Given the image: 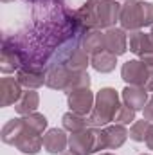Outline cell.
<instances>
[{
    "instance_id": "cell-23",
    "label": "cell",
    "mask_w": 153,
    "mask_h": 155,
    "mask_svg": "<svg viewBox=\"0 0 153 155\" xmlns=\"http://www.w3.org/2000/svg\"><path fill=\"white\" fill-rule=\"evenodd\" d=\"M146 144H148L150 150H153V123L150 126V130H148V135H146Z\"/></svg>"
},
{
    "instance_id": "cell-16",
    "label": "cell",
    "mask_w": 153,
    "mask_h": 155,
    "mask_svg": "<svg viewBox=\"0 0 153 155\" xmlns=\"http://www.w3.org/2000/svg\"><path fill=\"white\" fill-rule=\"evenodd\" d=\"M38 105H40L38 92H36V90H27V92L22 94V97H20V101L15 105V108H16V112H18L20 116H29V114H34V112H36Z\"/></svg>"
},
{
    "instance_id": "cell-6",
    "label": "cell",
    "mask_w": 153,
    "mask_h": 155,
    "mask_svg": "<svg viewBox=\"0 0 153 155\" xmlns=\"http://www.w3.org/2000/svg\"><path fill=\"white\" fill-rule=\"evenodd\" d=\"M121 78L130 85V87H142L146 88L148 79H150V67L141 61V60H130L122 63Z\"/></svg>"
},
{
    "instance_id": "cell-10",
    "label": "cell",
    "mask_w": 153,
    "mask_h": 155,
    "mask_svg": "<svg viewBox=\"0 0 153 155\" xmlns=\"http://www.w3.org/2000/svg\"><path fill=\"white\" fill-rule=\"evenodd\" d=\"M45 76L47 71L45 69H38V67H29L24 65L16 71V79L22 87H27L29 90H34L41 85H45Z\"/></svg>"
},
{
    "instance_id": "cell-5",
    "label": "cell",
    "mask_w": 153,
    "mask_h": 155,
    "mask_svg": "<svg viewBox=\"0 0 153 155\" xmlns=\"http://www.w3.org/2000/svg\"><path fill=\"white\" fill-rule=\"evenodd\" d=\"M99 132L101 128L88 126L81 132H74L69 137V146L79 155H90L99 152Z\"/></svg>"
},
{
    "instance_id": "cell-26",
    "label": "cell",
    "mask_w": 153,
    "mask_h": 155,
    "mask_svg": "<svg viewBox=\"0 0 153 155\" xmlns=\"http://www.w3.org/2000/svg\"><path fill=\"white\" fill-rule=\"evenodd\" d=\"M101 155H114V153H101Z\"/></svg>"
},
{
    "instance_id": "cell-17",
    "label": "cell",
    "mask_w": 153,
    "mask_h": 155,
    "mask_svg": "<svg viewBox=\"0 0 153 155\" xmlns=\"http://www.w3.org/2000/svg\"><path fill=\"white\" fill-rule=\"evenodd\" d=\"M22 67V60L20 56L7 45H2V56H0V69L4 74L15 72Z\"/></svg>"
},
{
    "instance_id": "cell-28",
    "label": "cell",
    "mask_w": 153,
    "mask_h": 155,
    "mask_svg": "<svg viewBox=\"0 0 153 155\" xmlns=\"http://www.w3.org/2000/svg\"><path fill=\"white\" fill-rule=\"evenodd\" d=\"M2 2H9V0H2Z\"/></svg>"
},
{
    "instance_id": "cell-2",
    "label": "cell",
    "mask_w": 153,
    "mask_h": 155,
    "mask_svg": "<svg viewBox=\"0 0 153 155\" xmlns=\"http://www.w3.org/2000/svg\"><path fill=\"white\" fill-rule=\"evenodd\" d=\"M2 141L5 144L16 146L24 153H38L43 146V137L33 126H29L24 117L11 119L2 128Z\"/></svg>"
},
{
    "instance_id": "cell-11",
    "label": "cell",
    "mask_w": 153,
    "mask_h": 155,
    "mask_svg": "<svg viewBox=\"0 0 153 155\" xmlns=\"http://www.w3.org/2000/svg\"><path fill=\"white\" fill-rule=\"evenodd\" d=\"M22 85L16 78H2L0 79V107L16 105L22 97Z\"/></svg>"
},
{
    "instance_id": "cell-27",
    "label": "cell",
    "mask_w": 153,
    "mask_h": 155,
    "mask_svg": "<svg viewBox=\"0 0 153 155\" xmlns=\"http://www.w3.org/2000/svg\"><path fill=\"white\" fill-rule=\"evenodd\" d=\"M141 155H150V153H141Z\"/></svg>"
},
{
    "instance_id": "cell-21",
    "label": "cell",
    "mask_w": 153,
    "mask_h": 155,
    "mask_svg": "<svg viewBox=\"0 0 153 155\" xmlns=\"http://www.w3.org/2000/svg\"><path fill=\"white\" fill-rule=\"evenodd\" d=\"M117 124H130L135 121V110L126 107V105H121L117 114H115V119H114Z\"/></svg>"
},
{
    "instance_id": "cell-15",
    "label": "cell",
    "mask_w": 153,
    "mask_h": 155,
    "mask_svg": "<svg viewBox=\"0 0 153 155\" xmlns=\"http://www.w3.org/2000/svg\"><path fill=\"white\" fill-rule=\"evenodd\" d=\"M81 45H83V49H85L90 56L106 51V45H105V33H103L101 29H90V31H86V33L83 35V38H81Z\"/></svg>"
},
{
    "instance_id": "cell-24",
    "label": "cell",
    "mask_w": 153,
    "mask_h": 155,
    "mask_svg": "<svg viewBox=\"0 0 153 155\" xmlns=\"http://www.w3.org/2000/svg\"><path fill=\"white\" fill-rule=\"evenodd\" d=\"M60 155H79V153H76V152L70 150V152H63V153H60Z\"/></svg>"
},
{
    "instance_id": "cell-18",
    "label": "cell",
    "mask_w": 153,
    "mask_h": 155,
    "mask_svg": "<svg viewBox=\"0 0 153 155\" xmlns=\"http://www.w3.org/2000/svg\"><path fill=\"white\" fill-rule=\"evenodd\" d=\"M90 63L97 72H112L115 69V63H117V56L108 51H103V52L90 56Z\"/></svg>"
},
{
    "instance_id": "cell-20",
    "label": "cell",
    "mask_w": 153,
    "mask_h": 155,
    "mask_svg": "<svg viewBox=\"0 0 153 155\" xmlns=\"http://www.w3.org/2000/svg\"><path fill=\"white\" fill-rule=\"evenodd\" d=\"M151 123L148 119H142V121H135L130 128V139H133L135 143H142L146 141V135H148V130H150Z\"/></svg>"
},
{
    "instance_id": "cell-29",
    "label": "cell",
    "mask_w": 153,
    "mask_h": 155,
    "mask_svg": "<svg viewBox=\"0 0 153 155\" xmlns=\"http://www.w3.org/2000/svg\"><path fill=\"white\" fill-rule=\"evenodd\" d=\"M25 2H31V0H25Z\"/></svg>"
},
{
    "instance_id": "cell-3",
    "label": "cell",
    "mask_w": 153,
    "mask_h": 155,
    "mask_svg": "<svg viewBox=\"0 0 153 155\" xmlns=\"http://www.w3.org/2000/svg\"><path fill=\"white\" fill-rule=\"evenodd\" d=\"M119 22L124 31H141L153 25V4L141 0H126L121 5Z\"/></svg>"
},
{
    "instance_id": "cell-1",
    "label": "cell",
    "mask_w": 153,
    "mask_h": 155,
    "mask_svg": "<svg viewBox=\"0 0 153 155\" xmlns=\"http://www.w3.org/2000/svg\"><path fill=\"white\" fill-rule=\"evenodd\" d=\"M121 5L115 0H86L79 9H76V16L85 31L90 29H110L119 20Z\"/></svg>"
},
{
    "instance_id": "cell-13",
    "label": "cell",
    "mask_w": 153,
    "mask_h": 155,
    "mask_svg": "<svg viewBox=\"0 0 153 155\" xmlns=\"http://www.w3.org/2000/svg\"><path fill=\"white\" fill-rule=\"evenodd\" d=\"M67 144H69V137L61 128H50L43 135V148L49 153H63Z\"/></svg>"
},
{
    "instance_id": "cell-25",
    "label": "cell",
    "mask_w": 153,
    "mask_h": 155,
    "mask_svg": "<svg viewBox=\"0 0 153 155\" xmlns=\"http://www.w3.org/2000/svg\"><path fill=\"white\" fill-rule=\"evenodd\" d=\"M150 36H151V40H153V25H151V33H150Z\"/></svg>"
},
{
    "instance_id": "cell-9",
    "label": "cell",
    "mask_w": 153,
    "mask_h": 155,
    "mask_svg": "<svg viewBox=\"0 0 153 155\" xmlns=\"http://www.w3.org/2000/svg\"><path fill=\"white\" fill-rule=\"evenodd\" d=\"M128 135L130 134L124 128V124L115 123L114 126H105L99 132V150H115L122 146Z\"/></svg>"
},
{
    "instance_id": "cell-4",
    "label": "cell",
    "mask_w": 153,
    "mask_h": 155,
    "mask_svg": "<svg viewBox=\"0 0 153 155\" xmlns=\"http://www.w3.org/2000/svg\"><path fill=\"white\" fill-rule=\"evenodd\" d=\"M119 107H121L119 94L114 88H101L96 96L94 108L88 116V124L94 128H105L108 123L115 119Z\"/></svg>"
},
{
    "instance_id": "cell-12",
    "label": "cell",
    "mask_w": 153,
    "mask_h": 155,
    "mask_svg": "<svg viewBox=\"0 0 153 155\" xmlns=\"http://www.w3.org/2000/svg\"><path fill=\"white\" fill-rule=\"evenodd\" d=\"M105 45L106 51L115 56H121L128 51V38L122 27H110L105 31Z\"/></svg>"
},
{
    "instance_id": "cell-7",
    "label": "cell",
    "mask_w": 153,
    "mask_h": 155,
    "mask_svg": "<svg viewBox=\"0 0 153 155\" xmlns=\"http://www.w3.org/2000/svg\"><path fill=\"white\" fill-rule=\"evenodd\" d=\"M130 51L141 58L150 69H153V40L150 35L142 31H133L130 33Z\"/></svg>"
},
{
    "instance_id": "cell-22",
    "label": "cell",
    "mask_w": 153,
    "mask_h": 155,
    "mask_svg": "<svg viewBox=\"0 0 153 155\" xmlns=\"http://www.w3.org/2000/svg\"><path fill=\"white\" fill-rule=\"evenodd\" d=\"M144 119H148L150 123H153V96L148 99V103L144 107Z\"/></svg>"
},
{
    "instance_id": "cell-19",
    "label": "cell",
    "mask_w": 153,
    "mask_h": 155,
    "mask_svg": "<svg viewBox=\"0 0 153 155\" xmlns=\"http://www.w3.org/2000/svg\"><path fill=\"white\" fill-rule=\"evenodd\" d=\"M63 128L69 130V132H81L85 128H88V117L86 116H81V114H76V112H67L63 116Z\"/></svg>"
},
{
    "instance_id": "cell-14",
    "label": "cell",
    "mask_w": 153,
    "mask_h": 155,
    "mask_svg": "<svg viewBox=\"0 0 153 155\" xmlns=\"http://www.w3.org/2000/svg\"><path fill=\"white\" fill-rule=\"evenodd\" d=\"M122 101L126 107L137 110H144L146 103H148V90L142 87H126L122 90Z\"/></svg>"
},
{
    "instance_id": "cell-8",
    "label": "cell",
    "mask_w": 153,
    "mask_h": 155,
    "mask_svg": "<svg viewBox=\"0 0 153 155\" xmlns=\"http://www.w3.org/2000/svg\"><path fill=\"white\" fill-rule=\"evenodd\" d=\"M67 101H69L70 112H76L81 116H90L94 108V94L90 87H79L67 92Z\"/></svg>"
}]
</instances>
